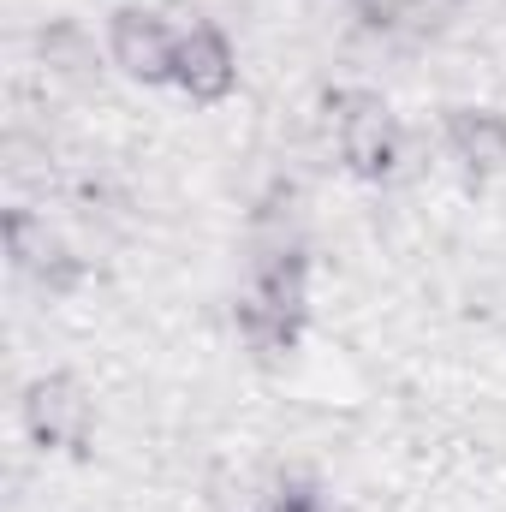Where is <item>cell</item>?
<instances>
[{"mask_svg": "<svg viewBox=\"0 0 506 512\" xmlns=\"http://www.w3.org/2000/svg\"><path fill=\"white\" fill-rule=\"evenodd\" d=\"M18 417H24V435L48 453H78L90 441V393L72 382V376H36L18 399Z\"/></svg>", "mask_w": 506, "mask_h": 512, "instance_id": "1", "label": "cell"}, {"mask_svg": "<svg viewBox=\"0 0 506 512\" xmlns=\"http://www.w3.org/2000/svg\"><path fill=\"white\" fill-rule=\"evenodd\" d=\"M173 54H179V30L161 12L120 6L108 18V60L126 72L131 84H173Z\"/></svg>", "mask_w": 506, "mask_h": 512, "instance_id": "2", "label": "cell"}, {"mask_svg": "<svg viewBox=\"0 0 506 512\" xmlns=\"http://www.w3.org/2000/svg\"><path fill=\"white\" fill-rule=\"evenodd\" d=\"M6 251H12V268L24 274V280H36L42 292H72L78 280H84V262L78 251L48 227V215H36V209H12L6 215Z\"/></svg>", "mask_w": 506, "mask_h": 512, "instance_id": "3", "label": "cell"}, {"mask_svg": "<svg viewBox=\"0 0 506 512\" xmlns=\"http://www.w3.org/2000/svg\"><path fill=\"white\" fill-rule=\"evenodd\" d=\"M173 84H179L191 102H221V96H233V84H239V54H233V42H227L221 24L197 18V24L179 30Z\"/></svg>", "mask_w": 506, "mask_h": 512, "instance_id": "4", "label": "cell"}, {"mask_svg": "<svg viewBox=\"0 0 506 512\" xmlns=\"http://www.w3.org/2000/svg\"><path fill=\"white\" fill-rule=\"evenodd\" d=\"M447 149L471 173H506V114L495 108H447Z\"/></svg>", "mask_w": 506, "mask_h": 512, "instance_id": "5", "label": "cell"}, {"mask_svg": "<svg viewBox=\"0 0 506 512\" xmlns=\"http://www.w3.org/2000/svg\"><path fill=\"white\" fill-rule=\"evenodd\" d=\"M233 322H239V340H245L251 352H262V358H274V352H286V346L298 340V316L280 310V304H268V298H256V292L239 298Z\"/></svg>", "mask_w": 506, "mask_h": 512, "instance_id": "6", "label": "cell"}, {"mask_svg": "<svg viewBox=\"0 0 506 512\" xmlns=\"http://www.w3.org/2000/svg\"><path fill=\"white\" fill-rule=\"evenodd\" d=\"M36 48H42V66L60 72V78H90V66H96V48H90V36H84L72 18L48 24V30L36 36Z\"/></svg>", "mask_w": 506, "mask_h": 512, "instance_id": "7", "label": "cell"}, {"mask_svg": "<svg viewBox=\"0 0 506 512\" xmlns=\"http://www.w3.org/2000/svg\"><path fill=\"white\" fill-rule=\"evenodd\" d=\"M256 512H328V501H322L316 483H304V477H280V483L256 501Z\"/></svg>", "mask_w": 506, "mask_h": 512, "instance_id": "8", "label": "cell"}, {"mask_svg": "<svg viewBox=\"0 0 506 512\" xmlns=\"http://www.w3.org/2000/svg\"><path fill=\"white\" fill-rule=\"evenodd\" d=\"M423 0H358V12L370 18V24H399V18H411Z\"/></svg>", "mask_w": 506, "mask_h": 512, "instance_id": "9", "label": "cell"}]
</instances>
